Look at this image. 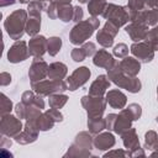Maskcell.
<instances>
[{
    "label": "cell",
    "mask_w": 158,
    "mask_h": 158,
    "mask_svg": "<svg viewBox=\"0 0 158 158\" xmlns=\"http://www.w3.org/2000/svg\"><path fill=\"white\" fill-rule=\"evenodd\" d=\"M107 78L111 83H114L116 86L127 90L128 93L136 94L139 93L142 89V83L137 77H130L125 74L120 67V62L116 60V63L107 69Z\"/></svg>",
    "instance_id": "6da1fadb"
},
{
    "label": "cell",
    "mask_w": 158,
    "mask_h": 158,
    "mask_svg": "<svg viewBox=\"0 0 158 158\" xmlns=\"http://www.w3.org/2000/svg\"><path fill=\"white\" fill-rule=\"evenodd\" d=\"M100 26V20L98 17L90 16L86 20H81L80 22L75 23L69 32V41L74 46H80L85 43L98 30Z\"/></svg>",
    "instance_id": "7a4b0ae2"
},
{
    "label": "cell",
    "mask_w": 158,
    "mask_h": 158,
    "mask_svg": "<svg viewBox=\"0 0 158 158\" xmlns=\"http://www.w3.org/2000/svg\"><path fill=\"white\" fill-rule=\"evenodd\" d=\"M27 19H28V12L27 10L23 9L15 10L6 17V20L4 21V28L11 40L19 41L22 38V36L26 33L25 27Z\"/></svg>",
    "instance_id": "3957f363"
},
{
    "label": "cell",
    "mask_w": 158,
    "mask_h": 158,
    "mask_svg": "<svg viewBox=\"0 0 158 158\" xmlns=\"http://www.w3.org/2000/svg\"><path fill=\"white\" fill-rule=\"evenodd\" d=\"M94 148V137L90 132L81 131L75 136L73 144L68 148L64 157H90Z\"/></svg>",
    "instance_id": "277c9868"
},
{
    "label": "cell",
    "mask_w": 158,
    "mask_h": 158,
    "mask_svg": "<svg viewBox=\"0 0 158 158\" xmlns=\"http://www.w3.org/2000/svg\"><path fill=\"white\" fill-rule=\"evenodd\" d=\"M31 89L41 96H49L53 94L64 93L65 90H68V85H67V81L64 80L43 79L37 83H31Z\"/></svg>",
    "instance_id": "5b68a950"
},
{
    "label": "cell",
    "mask_w": 158,
    "mask_h": 158,
    "mask_svg": "<svg viewBox=\"0 0 158 158\" xmlns=\"http://www.w3.org/2000/svg\"><path fill=\"white\" fill-rule=\"evenodd\" d=\"M101 16L105 20L111 21L112 23H115L118 27L125 26L130 21L128 7L127 6L116 5V4H111V2H107V5H106V7H105V10H104Z\"/></svg>",
    "instance_id": "8992f818"
},
{
    "label": "cell",
    "mask_w": 158,
    "mask_h": 158,
    "mask_svg": "<svg viewBox=\"0 0 158 158\" xmlns=\"http://www.w3.org/2000/svg\"><path fill=\"white\" fill-rule=\"evenodd\" d=\"M81 106L85 109L88 117H101L106 109V99L104 96H91L84 95L80 100Z\"/></svg>",
    "instance_id": "52a82bcc"
},
{
    "label": "cell",
    "mask_w": 158,
    "mask_h": 158,
    "mask_svg": "<svg viewBox=\"0 0 158 158\" xmlns=\"http://www.w3.org/2000/svg\"><path fill=\"white\" fill-rule=\"evenodd\" d=\"M23 130L21 118L14 116L11 114L1 115L0 118V132L2 136H7L10 138H15Z\"/></svg>",
    "instance_id": "ba28073f"
},
{
    "label": "cell",
    "mask_w": 158,
    "mask_h": 158,
    "mask_svg": "<svg viewBox=\"0 0 158 158\" xmlns=\"http://www.w3.org/2000/svg\"><path fill=\"white\" fill-rule=\"evenodd\" d=\"M91 72L88 67H79L77 68L68 78H67V85H68V90L74 91L79 88H81L83 85H85L88 83V80L90 79Z\"/></svg>",
    "instance_id": "9c48e42d"
},
{
    "label": "cell",
    "mask_w": 158,
    "mask_h": 158,
    "mask_svg": "<svg viewBox=\"0 0 158 158\" xmlns=\"http://www.w3.org/2000/svg\"><path fill=\"white\" fill-rule=\"evenodd\" d=\"M130 51L133 54V57L137 58L141 63H149L154 58V49L146 41L133 42L130 47Z\"/></svg>",
    "instance_id": "30bf717a"
},
{
    "label": "cell",
    "mask_w": 158,
    "mask_h": 158,
    "mask_svg": "<svg viewBox=\"0 0 158 158\" xmlns=\"http://www.w3.org/2000/svg\"><path fill=\"white\" fill-rule=\"evenodd\" d=\"M30 57V52H28V44L25 41H15V43L9 48L7 51V60L10 63H20L26 60Z\"/></svg>",
    "instance_id": "8fae6325"
},
{
    "label": "cell",
    "mask_w": 158,
    "mask_h": 158,
    "mask_svg": "<svg viewBox=\"0 0 158 158\" xmlns=\"http://www.w3.org/2000/svg\"><path fill=\"white\" fill-rule=\"evenodd\" d=\"M48 74V64L44 59L41 58H33L30 69H28V78L31 83H37L47 78Z\"/></svg>",
    "instance_id": "7c38bea8"
},
{
    "label": "cell",
    "mask_w": 158,
    "mask_h": 158,
    "mask_svg": "<svg viewBox=\"0 0 158 158\" xmlns=\"http://www.w3.org/2000/svg\"><path fill=\"white\" fill-rule=\"evenodd\" d=\"M48 49V40L44 36L37 35L28 42V52L33 58H41Z\"/></svg>",
    "instance_id": "4fadbf2b"
},
{
    "label": "cell",
    "mask_w": 158,
    "mask_h": 158,
    "mask_svg": "<svg viewBox=\"0 0 158 158\" xmlns=\"http://www.w3.org/2000/svg\"><path fill=\"white\" fill-rule=\"evenodd\" d=\"M133 116L131 115V112L128 111V109L123 107L122 110H120V114L116 115V120L114 123V132L117 135H121L122 132H125L126 130L131 128L132 122H133Z\"/></svg>",
    "instance_id": "5bb4252c"
},
{
    "label": "cell",
    "mask_w": 158,
    "mask_h": 158,
    "mask_svg": "<svg viewBox=\"0 0 158 158\" xmlns=\"http://www.w3.org/2000/svg\"><path fill=\"white\" fill-rule=\"evenodd\" d=\"M125 31L133 42H141L146 40L149 30H148V25L138 23V22H130L128 25L125 26Z\"/></svg>",
    "instance_id": "9a60e30c"
},
{
    "label": "cell",
    "mask_w": 158,
    "mask_h": 158,
    "mask_svg": "<svg viewBox=\"0 0 158 158\" xmlns=\"http://www.w3.org/2000/svg\"><path fill=\"white\" fill-rule=\"evenodd\" d=\"M38 133H40V131L36 128L35 125H32L30 122H26L25 126H23V130L15 137V141L19 144H30V143H33L37 139Z\"/></svg>",
    "instance_id": "2e32d148"
},
{
    "label": "cell",
    "mask_w": 158,
    "mask_h": 158,
    "mask_svg": "<svg viewBox=\"0 0 158 158\" xmlns=\"http://www.w3.org/2000/svg\"><path fill=\"white\" fill-rule=\"evenodd\" d=\"M110 79L107 78V75L101 74L98 75L96 79L91 83L90 88H89V95L91 96H104L107 91V89L110 88Z\"/></svg>",
    "instance_id": "e0dca14e"
},
{
    "label": "cell",
    "mask_w": 158,
    "mask_h": 158,
    "mask_svg": "<svg viewBox=\"0 0 158 158\" xmlns=\"http://www.w3.org/2000/svg\"><path fill=\"white\" fill-rule=\"evenodd\" d=\"M105 99H106V102L112 109L122 110L127 104V96L118 89H112V90L106 91Z\"/></svg>",
    "instance_id": "ac0fdd59"
},
{
    "label": "cell",
    "mask_w": 158,
    "mask_h": 158,
    "mask_svg": "<svg viewBox=\"0 0 158 158\" xmlns=\"http://www.w3.org/2000/svg\"><path fill=\"white\" fill-rule=\"evenodd\" d=\"M120 136H121V138H122V143H123L126 151L130 153V157H131V153L141 147V146H139V139H138V136H137L136 130L131 127V128L126 130L125 132H122Z\"/></svg>",
    "instance_id": "d6986e66"
},
{
    "label": "cell",
    "mask_w": 158,
    "mask_h": 158,
    "mask_svg": "<svg viewBox=\"0 0 158 158\" xmlns=\"http://www.w3.org/2000/svg\"><path fill=\"white\" fill-rule=\"evenodd\" d=\"M93 63H94V65L107 70L116 63V59L106 49H99V51H96V53L93 57Z\"/></svg>",
    "instance_id": "ffe728a7"
},
{
    "label": "cell",
    "mask_w": 158,
    "mask_h": 158,
    "mask_svg": "<svg viewBox=\"0 0 158 158\" xmlns=\"http://www.w3.org/2000/svg\"><path fill=\"white\" fill-rule=\"evenodd\" d=\"M116 143L115 136L107 131V132H100L94 137V147L99 151H107L112 148Z\"/></svg>",
    "instance_id": "44dd1931"
},
{
    "label": "cell",
    "mask_w": 158,
    "mask_h": 158,
    "mask_svg": "<svg viewBox=\"0 0 158 158\" xmlns=\"http://www.w3.org/2000/svg\"><path fill=\"white\" fill-rule=\"evenodd\" d=\"M120 67L122 72L130 77H137L141 70V62L135 57H125L120 60Z\"/></svg>",
    "instance_id": "7402d4cb"
},
{
    "label": "cell",
    "mask_w": 158,
    "mask_h": 158,
    "mask_svg": "<svg viewBox=\"0 0 158 158\" xmlns=\"http://www.w3.org/2000/svg\"><path fill=\"white\" fill-rule=\"evenodd\" d=\"M68 74V67L62 62H53L48 65V79L53 80H63Z\"/></svg>",
    "instance_id": "603a6c76"
},
{
    "label": "cell",
    "mask_w": 158,
    "mask_h": 158,
    "mask_svg": "<svg viewBox=\"0 0 158 158\" xmlns=\"http://www.w3.org/2000/svg\"><path fill=\"white\" fill-rule=\"evenodd\" d=\"M26 122H27V121H26ZM30 123L35 125L38 131H49V130L53 128L56 121L44 111V112H42L33 122H30Z\"/></svg>",
    "instance_id": "cb8c5ba5"
},
{
    "label": "cell",
    "mask_w": 158,
    "mask_h": 158,
    "mask_svg": "<svg viewBox=\"0 0 158 158\" xmlns=\"http://www.w3.org/2000/svg\"><path fill=\"white\" fill-rule=\"evenodd\" d=\"M88 130L91 135H98L106 130V120L101 117H88Z\"/></svg>",
    "instance_id": "d4e9b609"
},
{
    "label": "cell",
    "mask_w": 158,
    "mask_h": 158,
    "mask_svg": "<svg viewBox=\"0 0 158 158\" xmlns=\"http://www.w3.org/2000/svg\"><path fill=\"white\" fill-rule=\"evenodd\" d=\"M74 16V6L70 4H59L58 5V19L62 22L73 21Z\"/></svg>",
    "instance_id": "484cf974"
},
{
    "label": "cell",
    "mask_w": 158,
    "mask_h": 158,
    "mask_svg": "<svg viewBox=\"0 0 158 158\" xmlns=\"http://www.w3.org/2000/svg\"><path fill=\"white\" fill-rule=\"evenodd\" d=\"M106 5H107L106 0H90L88 2V11L90 16L98 17L99 15H102Z\"/></svg>",
    "instance_id": "4316f807"
},
{
    "label": "cell",
    "mask_w": 158,
    "mask_h": 158,
    "mask_svg": "<svg viewBox=\"0 0 158 158\" xmlns=\"http://www.w3.org/2000/svg\"><path fill=\"white\" fill-rule=\"evenodd\" d=\"M47 5L44 1H40V0H33L30 1L27 5V12L30 16L32 17H41V14L43 10H47Z\"/></svg>",
    "instance_id": "83f0119b"
},
{
    "label": "cell",
    "mask_w": 158,
    "mask_h": 158,
    "mask_svg": "<svg viewBox=\"0 0 158 158\" xmlns=\"http://www.w3.org/2000/svg\"><path fill=\"white\" fill-rule=\"evenodd\" d=\"M114 36L111 35V33H109L104 27L101 28V30H99L98 31V33H96V41H98V43L101 46V47H104V48H110V47H112V44H114Z\"/></svg>",
    "instance_id": "f1b7e54d"
},
{
    "label": "cell",
    "mask_w": 158,
    "mask_h": 158,
    "mask_svg": "<svg viewBox=\"0 0 158 158\" xmlns=\"http://www.w3.org/2000/svg\"><path fill=\"white\" fill-rule=\"evenodd\" d=\"M41 30V17H32L30 16V19H27V22H26V27H25V31L28 36L31 37H35L38 35Z\"/></svg>",
    "instance_id": "f546056e"
},
{
    "label": "cell",
    "mask_w": 158,
    "mask_h": 158,
    "mask_svg": "<svg viewBox=\"0 0 158 158\" xmlns=\"http://www.w3.org/2000/svg\"><path fill=\"white\" fill-rule=\"evenodd\" d=\"M144 148L149 151H158V133L149 130L144 133Z\"/></svg>",
    "instance_id": "4dcf8cb0"
},
{
    "label": "cell",
    "mask_w": 158,
    "mask_h": 158,
    "mask_svg": "<svg viewBox=\"0 0 158 158\" xmlns=\"http://www.w3.org/2000/svg\"><path fill=\"white\" fill-rule=\"evenodd\" d=\"M68 96L64 95L63 93H59V94H53V95H49V99H48V104H49V107H53V109H62L67 101H68Z\"/></svg>",
    "instance_id": "1f68e13d"
},
{
    "label": "cell",
    "mask_w": 158,
    "mask_h": 158,
    "mask_svg": "<svg viewBox=\"0 0 158 158\" xmlns=\"http://www.w3.org/2000/svg\"><path fill=\"white\" fill-rule=\"evenodd\" d=\"M60 48H62V38L60 37L52 36V37L48 38V49H47V52H48L49 56H52V57L57 56L59 53Z\"/></svg>",
    "instance_id": "d6a6232c"
},
{
    "label": "cell",
    "mask_w": 158,
    "mask_h": 158,
    "mask_svg": "<svg viewBox=\"0 0 158 158\" xmlns=\"http://www.w3.org/2000/svg\"><path fill=\"white\" fill-rule=\"evenodd\" d=\"M144 41L151 44V47L154 49V52L158 51V26H156L148 31V35Z\"/></svg>",
    "instance_id": "836d02e7"
},
{
    "label": "cell",
    "mask_w": 158,
    "mask_h": 158,
    "mask_svg": "<svg viewBox=\"0 0 158 158\" xmlns=\"http://www.w3.org/2000/svg\"><path fill=\"white\" fill-rule=\"evenodd\" d=\"M1 100H0V114L1 115H5V114H10L14 105H12V101L5 95V94H1L0 95Z\"/></svg>",
    "instance_id": "e575fe53"
},
{
    "label": "cell",
    "mask_w": 158,
    "mask_h": 158,
    "mask_svg": "<svg viewBox=\"0 0 158 158\" xmlns=\"http://www.w3.org/2000/svg\"><path fill=\"white\" fill-rule=\"evenodd\" d=\"M128 11H141V10H146L147 7V0H128L127 5Z\"/></svg>",
    "instance_id": "d590c367"
},
{
    "label": "cell",
    "mask_w": 158,
    "mask_h": 158,
    "mask_svg": "<svg viewBox=\"0 0 158 158\" xmlns=\"http://www.w3.org/2000/svg\"><path fill=\"white\" fill-rule=\"evenodd\" d=\"M128 51H130V49H128L127 44H125V43H117L116 46H114L112 54H114L115 57L122 59V58H125V57L128 56Z\"/></svg>",
    "instance_id": "8d00e7d4"
},
{
    "label": "cell",
    "mask_w": 158,
    "mask_h": 158,
    "mask_svg": "<svg viewBox=\"0 0 158 158\" xmlns=\"http://www.w3.org/2000/svg\"><path fill=\"white\" fill-rule=\"evenodd\" d=\"M70 58L74 60V62H83L85 58H86V53L85 51L83 49V47H75L72 49L70 52Z\"/></svg>",
    "instance_id": "74e56055"
},
{
    "label": "cell",
    "mask_w": 158,
    "mask_h": 158,
    "mask_svg": "<svg viewBox=\"0 0 158 158\" xmlns=\"http://www.w3.org/2000/svg\"><path fill=\"white\" fill-rule=\"evenodd\" d=\"M147 25L148 26H158V10L157 9H152V10H147Z\"/></svg>",
    "instance_id": "f35d334b"
},
{
    "label": "cell",
    "mask_w": 158,
    "mask_h": 158,
    "mask_svg": "<svg viewBox=\"0 0 158 158\" xmlns=\"http://www.w3.org/2000/svg\"><path fill=\"white\" fill-rule=\"evenodd\" d=\"M36 93L33 90H26L23 91L22 96H21V101L25 104V105H32L33 101H35V98H36Z\"/></svg>",
    "instance_id": "ab89813d"
},
{
    "label": "cell",
    "mask_w": 158,
    "mask_h": 158,
    "mask_svg": "<svg viewBox=\"0 0 158 158\" xmlns=\"http://www.w3.org/2000/svg\"><path fill=\"white\" fill-rule=\"evenodd\" d=\"M127 109H128V111L131 112V115L133 116V120H135V121L138 120V118L142 116V107H141V105L133 102V104H130V105L127 106Z\"/></svg>",
    "instance_id": "60d3db41"
},
{
    "label": "cell",
    "mask_w": 158,
    "mask_h": 158,
    "mask_svg": "<svg viewBox=\"0 0 158 158\" xmlns=\"http://www.w3.org/2000/svg\"><path fill=\"white\" fill-rule=\"evenodd\" d=\"M81 47L85 51L86 57H94V54L96 53V46H95L94 42H90V41L89 42H85V43L81 44Z\"/></svg>",
    "instance_id": "b9f144b4"
},
{
    "label": "cell",
    "mask_w": 158,
    "mask_h": 158,
    "mask_svg": "<svg viewBox=\"0 0 158 158\" xmlns=\"http://www.w3.org/2000/svg\"><path fill=\"white\" fill-rule=\"evenodd\" d=\"M14 110H15V114H16V116H17L19 118L25 120V117H26V105H25L22 101L19 102V104H16Z\"/></svg>",
    "instance_id": "7bdbcfd3"
},
{
    "label": "cell",
    "mask_w": 158,
    "mask_h": 158,
    "mask_svg": "<svg viewBox=\"0 0 158 158\" xmlns=\"http://www.w3.org/2000/svg\"><path fill=\"white\" fill-rule=\"evenodd\" d=\"M46 112L56 121V122H62L63 121V115H62V112L58 110V109H53V107H51V109H48V110H46Z\"/></svg>",
    "instance_id": "ee69618b"
},
{
    "label": "cell",
    "mask_w": 158,
    "mask_h": 158,
    "mask_svg": "<svg viewBox=\"0 0 158 158\" xmlns=\"http://www.w3.org/2000/svg\"><path fill=\"white\" fill-rule=\"evenodd\" d=\"M104 28L109 32V33H111L114 37H116V35L118 33V26H116L115 23H112L111 21H106L105 22V25H104Z\"/></svg>",
    "instance_id": "f6af8a7d"
},
{
    "label": "cell",
    "mask_w": 158,
    "mask_h": 158,
    "mask_svg": "<svg viewBox=\"0 0 158 158\" xmlns=\"http://www.w3.org/2000/svg\"><path fill=\"white\" fill-rule=\"evenodd\" d=\"M112 156H120V157H130V153L127 151H122V149H112V151H109L107 153L104 154V158H107V157H112Z\"/></svg>",
    "instance_id": "bcb514c9"
},
{
    "label": "cell",
    "mask_w": 158,
    "mask_h": 158,
    "mask_svg": "<svg viewBox=\"0 0 158 158\" xmlns=\"http://www.w3.org/2000/svg\"><path fill=\"white\" fill-rule=\"evenodd\" d=\"M83 16H84V11L80 6H74V16H73V21L75 23L80 22L83 20Z\"/></svg>",
    "instance_id": "7dc6e473"
},
{
    "label": "cell",
    "mask_w": 158,
    "mask_h": 158,
    "mask_svg": "<svg viewBox=\"0 0 158 158\" xmlns=\"http://www.w3.org/2000/svg\"><path fill=\"white\" fill-rule=\"evenodd\" d=\"M116 115L117 114H109L105 120H106V130L107 131H112L114 130V123H115V120H116Z\"/></svg>",
    "instance_id": "c3c4849f"
},
{
    "label": "cell",
    "mask_w": 158,
    "mask_h": 158,
    "mask_svg": "<svg viewBox=\"0 0 158 158\" xmlns=\"http://www.w3.org/2000/svg\"><path fill=\"white\" fill-rule=\"evenodd\" d=\"M11 74L10 73H7V72H2L1 74H0V85L1 86H6V85H9L10 83H11Z\"/></svg>",
    "instance_id": "681fc988"
},
{
    "label": "cell",
    "mask_w": 158,
    "mask_h": 158,
    "mask_svg": "<svg viewBox=\"0 0 158 158\" xmlns=\"http://www.w3.org/2000/svg\"><path fill=\"white\" fill-rule=\"evenodd\" d=\"M12 144V141L10 139V137L7 136H2L1 135V139H0V148H10Z\"/></svg>",
    "instance_id": "f907efd6"
},
{
    "label": "cell",
    "mask_w": 158,
    "mask_h": 158,
    "mask_svg": "<svg viewBox=\"0 0 158 158\" xmlns=\"http://www.w3.org/2000/svg\"><path fill=\"white\" fill-rule=\"evenodd\" d=\"M147 10L157 9L158 10V0H147Z\"/></svg>",
    "instance_id": "816d5d0a"
},
{
    "label": "cell",
    "mask_w": 158,
    "mask_h": 158,
    "mask_svg": "<svg viewBox=\"0 0 158 158\" xmlns=\"http://www.w3.org/2000/svg\"><path fill=\"white\" fill-rule=\"evenodd\" d=\"M16 2V0H0V6L1 7H6L10 5H14Z\"/></svg>",
    "instance_id": "f5cc1de1"
},
{
    "label": "cell",
    "mask_w": 158,
    "mask_h": 158,
    "mask_svg": "<svg viewBox=\"0 0 158 158\" xmlns=\"http://www.w3.org/2000/svg\"><path fill=\"white\" fill-rule=\"evenodd\" d=\"M53 1V2H58V4H70L72 0H49V2Z\"/></svg>",
    "instance_id": "db71d44e"
},
{
    "label": "cell",
    "mask_w": 158,
    "mask_h": 158,
    "mask_svg": "<svg viewBox=\"0 0 158 158\" xmlns=\"http://www.w3.org/2000/svg\"><path fill=\"white\" fill-rule=\"evenodd\" d=\"M151 156H152V157H158V151H153Z\"/></svg>",
    "instance_id": "11a10c76"
},
{
    "label": "cell",
    "mask_w": 158,
    "mask_h": 158,
    "mask_svg": "<svg viewBox=\"0 0 158 158\" xmlns=\"http://www.w3.org/2000/svg\"><path fill=\"white\" fill-rule=\"evenodd\" d=\"M78 1H79L80 4H88V2L90 1V0H78Z\"/></svg>",
    "instance_id": "9f6ffc18"
},
{
    "label": "cell",
    "mask_w": 158,
    "mask_h": 158,
    "mask_svg": "<svg viewBox=\"0 0 158 158\" xmlns=\"http://www.w3.org/2000/svg\"><path fill=\"white\" fill-rule=\"evenodd\" d=\"M21 4H28L30 2V0H19Z\"/></svg>",
    "instance_id": "6f0895ef"
},
{
    "label": "cell",
    "mask_w": 158,
    "mask_h": 158,
    "mask_svg": "<svg viewBox=\"0 0 158 158\" xmlns=\"http://www.w3.org/2000/svg\"><path fill=\"white\" fill-rule=\"evenodd\" d=\"M156 121H157V123H158V116H157V117H156Z\"/></svg>",
    "instance_id": "680465c9"
},
{
    "label": "cell",
    "mask_w": 158,
    "mask_h": 158,
    "mask_svg": "<svg viewBox=\"0 0 158 158\" xmlns=\"http://www.w3.org/2000/svg\"><path fill=\"white\" fill-rule=\"evenodd\" d=\"M157 96H158V85H157Z\"/></svg>",
    "instance_id": "91938a15"
},
{
    "label": "cell",
    "mask_w": 158,
    "mask_h": 158,
    "mask_svg": "<svg viewBox=\"0 0 158 158\" xmlns=\"http://www.w3.org/2000/svg\"><path fill=\"white\" fill-rule=\"evenodd\" d=\"M40 1H46V0H40Z\"/></svg>",
    "instance_id": "94428289"
}]
</instances>
